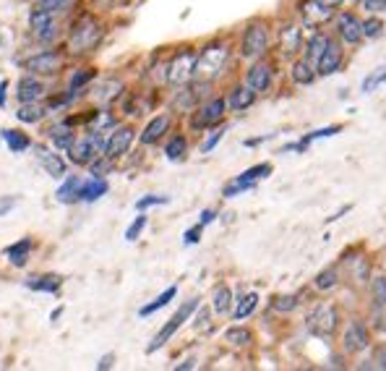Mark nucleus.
<instances>
[{
	"label": "nucleus",
	"instance_id": "obj_1",
	"mask_svg": "<svg viewBox=\"0 0 386 371\" xmlns=\"http://www.w3.org/2000/svg\"><path fill=\"white\" fill-rule=\"evenodd\" d=\"M227 60H230V45L227 42H209L199 53L193 82H214V79H220L224 68H227Z\"/></svg>",
	"mask_w": 386,
	"mask_h": 371
},
{
	"label": "nucleus",
	"instance_id": "obj_2",
	"mask_svg": "<svg viewBox=\"0 0 386 371\" xmlns=\"http://www.w3.org/2000/svg\"><path fill=\"white\" fill-rule=\"evenodd\" d=\"M102 24L94 19V16H81L76 24L70 26V35H68V50L73 55H84V53H92L99 39H102Z\"/></svg>",
	"mask_w": 386,
	"mask_h": 371
},
{
	"label": "nucleus",
	"instance_id": "obj_3",
	"mask_svg": "<svg viewBox=\"0 0 386 371\" xmlns=\"http://www.w3.org/2000/svg\"><path fill=\"white\" fill-rule=\"evenodd\" d=\"M340 312H337V306L334 303H329V301H321V303H316L311 312H308V316H305V330L311 332V335L316 337H331L337 330H340Z\"/></svg>",
	"mask_w": 386,
	"mask_h": 371
},
{
	"label": "nucleus",
	"instance_id": "obj_4",
	"mask_svg": "<svg viewBox=\"0 0 386 371\" xmlns=\"http://www.w3.org/2000/svg\"><path fill=\"white\" fill-rule=\"evenodd\" d=\"M199 306H201L199 298H191V301H186V303H180V309H177V312L173 314L170 319H167V324H164L162 330H160V332L152 337V343L146 345V353H157L160 348L167 345V343L173 340V335H175L177 330H180V327H183V324H186L188 319L193 316V314L199 312Z\"/></svg>",
	"mask_w": 386,
	"mask_h": 371
},
{
	"label": "nucleus",
	"instance_id": "obj_5",
	"mask_svg": "<svg viewBox=\"0 0 386 371\" xmlns=\"http://www.w3.org/2000/svg\"><path fill=\"white\" fill-rule=\"evenodd\" d=\"M269 50V26L267 21H251L243 32V39H240V55L246 60H261L264 53Z\"/></svg>",
	"mask_w": 386,
	"mask_h": 371
},
{
	"label": "nucleus",
	"instance_id": "obj_6",
	"mask_svg": "<svg viewBox=\"0 0 386 371\" xmlns=\"http://www.w3.org/2000/svg\"><path fill=\"white\" fill-rule=\"evenodd\" d=\"M371 345H374L371 324L363 322V319H350L345 327V335H342V353L345 356H360Z\"/></svg>",
	"mask_w": 386,
	"mask_h": 371
},
{
	"label": "nucleus",
	"instance_id": "obj_7",
	"mask_svg": "<svg viewBox=\"0 0 386 371\" xmlns=\"http://www.w3.org/2000/svg\"><path fill=\"white\" fill-rule=\"evenodd\" d=\"M196 60L199 53L196 50H180L175 58L167 63V84L173 86H186L193 82V73H196Z\"/></svg>",
	"mask_w": 386,
	"mask_h": 371
},
{
	"label": "nucleus",
	"instance_id": "obj_8",
	"mask_svg": "<svg viewBox=\"0 0 386 371\" xmlns=\"http://www.w3.org/2000/svg\"><path fill=\"white\" fill-rule=\"evenodd\" d=\"M271 162H261V165H253V168L243 170L240 175H235L227 186L222 189V196L224 199H235V196H240V193L251 191L253 186H256L261 178H267V175H271Z\"/></svg>",
	"mask_w": 386,
	"mask_h": 371
},
{
	"label": "nucleus",
	"instance_id": "obj_9",
	"mask_svg": "<svg viewBox=\"0 0 386 371\" xmlns=\"http://www.w3.org/2000/svg\"><path fill=\"white\" fill-rule=\"evenodd\" d=\"M334 16L337 11L324 0H300V6H298V19L305 29H321L324 24L334 21Z\"/></svg>",
	"mask_w": 386,
	"mask_h": 371
},
{
	"label": "nucleus",
	"instance_id": "obj_10",
	"mask_svg": "<svg viewBox=\"0 0 386 371\" xmlns=\"http://www.w3.org/2000/svg\"><path fill=\"white\" fill-rule=\"evenodd\" d=\"M227 97H209L204 105L199 108V113L191 118V126L193 129H214L224 120V113H227Z\"/></svg>",
	"mask_w": 386,
	"mask_h": 371
},
{
	"label": "nucleus",
	"instance_id": "obj_11",
	"mask_svg": "<svg viewBox=\"0 0 386 371\" xmlns=\"http://www.w3.org/2000/svg\"><path fill=\"white\" fill-rule=\"evenodd\" d=\"M63 63H66L63 53H58V50H42V53H37V55L23 60V71L35 73V76H55V73H60Z\"/></svg>",
	"mask_w": 386,
	"mask_h": 371
},
{
	"label": "nucleus",
	"instance_id": "obj_12",
	"mask_svg": "<svg viewBox=\"0 0 386 371\" xmlns=\"http://www.w3.org/2000/svg\"><path fill=\"white\" fill-rule=\"evenodd\" d=\"M334 35H337V39L340 42H345V45H360L365 37H363V21L355 16V13L350 11H342L334 16Z\"/></svg>",
	"mask_w": 386,
	"mask_h": 371
},
{
	"label": "nucleus",
	"instance_id": "obj_13",
	"mask_svg": "<svg viewBox=\"0 0 386 371\" xmlns=\"http://www.w3.org/2000/svg\"><path fill=\"white\" fill-rule=\"evenodd\" d=\"M271 82H274V68H271L267 60H253L251 68L246 71V84L256 95H264V92L271 89Z\"/></svg>",
	"mask_w": 386,
	"mask_h": 371
},
{
	"label": "nucleus",
	"instance_id": "obj_14",
	"mask_svg": "<svg viewBox=\"0 0 386 371\" xmlns=\"http://www.w3.org/2000/svg\"><path fill=\"white\" fill-rule=\"evenodd\" d=\"M303 24H284L280 26V55L293 58L303 50Z\"/></svg>",
	"mask_w": 386,
	"mask_h": 371
},
{
	"label": "nucleus",
	"instance_id": "obj_15",
	"mask_svg": "<svg viewBox=\"0 0 386 371\" xmlns=\"http://www.w3.org/2000/svg\"><path fill=\"white\" fill-rule=\"evenodd\" d=\"M133 136H136V131H133L131 126H115V129H113V133L107 136L105 155L110 157V160H117V157H123L131 149V144H133Z\"/></svg>",
	"mask_w": 386,
	"mask_h": 371
},
{
	"label": "nucleus",
	"instance_id": "obj_16",
	"mask_svg": "<svg viewBox=\"0 0 386 371\" xmlns=\"http://www.w3.org/2000/svg\"><path fill=\"white\" fill-rule=\"evenodd\" d=\"M345 63V50H342V42L331 39V45L324 50V55L316 60V71L318 76H334V73L342 68Z\"/></svg>",
	"mask_w": 386,
	"mask_h": 371
},
{
	"label": "nucleus",
	"instance_id": "obj_17",
	"mask_svg": "<svg viewBox=\"0 0 386 371\" xmlns=\"http://www.w3.org/2000/svg\"><path fill=\"white\" fill-rule=\"evenodd\" d=\"M29 26H32V35L39 39V42H50L55 37V21H52V13L37 8L32 16H29Z\"/></svg>",
	"mask_w": 386,
	"mask_h": 371
},
{
	"label": "nucleus",
	"instance_id": "obj_18",
	"mask_svg": "<svg viewBox=\"0 0 386 371\" xmlns=\"http://www.w3.org/2000/svg\"><path fill=\"white\" fill-rule=\"evenodd\" d=\"M290 79H293V84H298V86L313 84L318 79L316 63L311 58H295L293 66H290Z\"/></svg>",
	"mask_w": 386,
	"mask_h": 371
},
{
	"label": "nucleus",
	"instance_id": "obj_19",
	"mask_svg": "<svg viewBox=\"0 0 386 371\" xmlns=\"http://www.w3.org/2000/svg\"><path fill=\"white\" fill-rule=\"evenodd\" d=\"M94 157H99V152H97V146H94L89 133L81 136V139H76L73 146L68 149V160L73 162V165H89Z\"/></svg>",
	"mask_w": 386,
	"mask_h": 371
},
{
	"label": "nucleus",
	"instance_id": "obj_20",
	"mask_svg": "<svg viewBox=\"0 0 386 371\" xmlns=\"http://www.w3.org/2000/svg\"><path fill=\"white\" fill-rule=\"evenodd\" d=\"M253 102H256V92L248 84H235L227 95V108L233 113H246L248 108H253Z\"/></svg>",
	"mask_w": 386,
	"mask_h": 371
},
{
	"label": "nucleus",
	"instance_id": "obj_21",
	"mask_svg": "<svg viewBox=\"0 0 386 371\" xmlns=\"http://www.w3.org/2000/svg\"><path fill=\"white\" fill-rule=\"evenodd\" d=\"M37 160H39V165H42V170H45L50 178H58V180L66 178V170H68V165H66L63 155L52 152V149H39Z\"/></svg>",
	"mask_w": 386,
	"mask_h": 371
},
{
	"label": "nucleus",
	"instance_id": "obj_22",
	"mask_svg": "<svg viewBox=\"0 0 386 371\" xmlns=\"http://www.w3.org/2000/svg\"><path fill=\"white\" fill-rule=\"evenodd\" d=\"M170 123H173L170 115H157V118H152L149 123H146V129L141 131L139 142L144 144V146H152V144H157L164 133L170 131Z\"/></svg>",
	"mask_w": 386,
	"mask_h": 371
},
{
	"label": "nucleus",
	"instance_id": "obj_23",
	"mask_svg": "<svg viewBox=\"0 0 386 371\" xmlns=\"http://www.w3.org/2000/svg\"><path fill=\"white\" fill-rule=\"evenodd\" d=\"M331 45V35H327L324 29H313L311 35L305 37V58H311L313 63H316L321 55H324V50Z\"/></svg>",
	"mask_w": 386,
	"mask_h": 371
},
{
	"label": "nucleus",
	"instance_id": "obj_24",
	"mask_svg": "<svg viewBox=\"0 0 386 371\" xmlns=\"http://www.w3.org/2000/svg\"><path fill=\"white\" fill-rule=\"evenodd\" d=\"M16 97H19V102H39L45 97V84L39 79H35V73H29L19 82Z\"/></svg>",
	"mask_w": 386,
	"mask_h": 371
},
{
	"label": "nucleus",
	"instance_id": "obj_25",
	"mask_svg": "<svg viewBox=\"0 0 386 371\" xmlns=\"http://www.w3.org/2000/svg\"><path fill=\"white\" fill-rule=\"evenodd\" d=\"M32 249H35V240L32 238H21L11 243L8 249H6V259L11 267H26L29 262V256H32Z\"/></svg>",
	"mask_w": 386,
	"mask_h": 371
},
{
	"label": "nucleus",
	"instance_id": "obj_26",
	"mask_svg": "<svg viewBox=\"0 0 386 371\" xmlns=\"http://www.w3.org/2000/svg\"><path fill=\"white\" fill-rule=\"evenodd\" d=\"M107 191H110V183L105 180V175H92L81 183V202H99Z\"/></svg>",
	"mask_w": 386,
	"mask_h": 371
},
{
	"label": "nucleus",
	"instance_id": "obj_27",
	"mask_svg": "<svg viewBox=\"0 0 386 371\" xmlns=\"http://www.w3.org/2000/svg\"><path fill=\"white\" fill-rule=\"evenodd\" d=\"M81 183H84V178H79V175H66V178H63V183H60V189L55 191L58 202L60 204L81 202Z\"/></svg>",
	"mask_w": 386,
	"mask_h": 371
},
{
	"label": "nucleus",
	"instance_id": "obj_28",
	"mask_svg": "<svg viewBox=\"0 0 386 371\" xmlns=\"http://www.w3.org/2000/svg\"><path fill=\"white\" fill-rule=\"evenodd\" d=\"M63 285V277L55 272H47V275H32L26 280V287L35 290V293H58Z\"/></svg>",
	"mask_w": 386,
	"mask_h": 371
},
{
	"label": "nucleus",
	"instance_id": "obj_29",
	"mask_svg": "<svg viewBox=\"0 0 386 371\" xmlns=\"http://www.w3.org/2000/svg\"><path fill=\"white\" fill-rule=\"evenodd\" d=\"M233 290L227 285H217L214 287V293H211V312L217 314V316H224V314H230L233 309Z\"/></svg>",
	"mask_w": 386,
	"mask_h": 371
},
{
	"label": "nucleus",
	"instance_id": "obj_30",
	"mask_svg": "<svg viewBox=\"0 0 386 371\" xmlns=\"http://www.w3.org/2000/svg\"><path fill=\"white\" fill-rule=\"evenodd\" d=\"M47 136H50V142L55 144V149H63V152H68L70 146H73V142H76V133H73V129H70L68 123L52 126L47 131Z\"/></svg>",
	"mask_w": 386,
	"mask_h": 371
},
{
	"label": "nucleus",
	"instance_id": "obj_31",
	"mask_svg": "<svg viewBox=\"0 0 386 371\" xmlns=\"http://www.w3.org/2000/svg\"><path fill=\"white\" fill-rule=\"evenodd\" d=\"M340 283H342L340 267H337V264H331V267H327V269H321V272H318L316 280H313V287L321 290V293H329V290H334Z\"/></svg>",
	"mask_w": 386,
	"mask_h": 371
},
{
	"label": "nucleus",
	"instance_id": "obj_32",
	"mask_svg": "<svg viewBox=\"0 0 386 371\" xmlns=\"http://www.w3.org/2000/svg\"><path fill=\"white\" fill-rule=\"evenodd\" d=\"M256 306H258V293H246V296H238V301H235L233 319H235V322H243V319H248L251 314L256 312Z\"/></svg>",
	"mask_w": 386,
	"mask_h": 371
},
{
	"label": "nucleus",
	"instance_id": "obj_33",
	"mask_svg": "<svg viewBox=\"0 0 386 371\" xmlns=\"http://www.w3.org/2000/svg\"><path fill=\"white\" fill-rule=\"evenodd\" d=\"M0 136H3V142L8 144V149H11L13 155H21V152H26V149L32 146V139H29L26 133L13 131V129H3Z\"/></svg>",
	"mask_w": 386,
	"mask_h": 371
},
{
	"label": "nucleus",
	"instance_id": "obj_34",
	"mask_svg": "<svg viewBox=\"0 0 386 371\" xmlns=\"http://www.w3.org/2000/svg\"><path fill=\"white\" fill-rule=\"evenodd\" d=\"M175 296H177V285H170L167 290H162V293H160V296H157V298H154L152 303L141 306V309H139V316H152V314H157L160 309H164V306H167L170 301L175 298Z\"/></svg>",
	"mask_w": 386,
	"mask_h": 371
},
{
	"label": "nucleus",
	"instance_id": "obj_35",
	"mask_svg": "<svg viewBox=\"0 0 386 371\" xmlns=\"http://www.w3.org/2000/svg\"><path fill=\"white\" fill-rule=\"evenodd\" d=\"M350 280H355L360 287L371 285V264H368L365 256L350 259Z\"/></svg>",
	"mask_w": 386,
	"mask_h": 371
},
{
	"label": "nucleus",
	"instance_id": "obj_36",
	"mask_svg": "<svg viewBox=\"0 0 386 371\" xmlns=\"http://www.w3.org/2000/svg\"><path fill=\"white\" fill-rule=\"evenodd\" d=\"M47 115V108L39 102H21V108L16 113L19 123H39Z\"/></svg>",
	"mask_w": 386,
	"mask_h": 371
},
{
	"label": "nucleus",
	"instance_id": "obj_37",
	"mask_svg": "<svg viewBox=\"0 0 386 371\" xmlns=\"http://www.w3.org/2000/svg\"><path fill=\"white\" fill-rule=\"evenodd\" d=\"M224 340L230 343L233 348H246L253 343V332L248 330V327H243V324L238 322L235 327H230L227 332H224Z\"/></svg>",
	"mask_w": 386,
	"mask_h": 371
},
{
	"label": "nucleus",
	"instance_id": "obj_38",
	"mask_svg": "<svg viewBox=\"0 0 386 371\" xmlns=\"http://www.w3.org/2000/svg\"><path fill=\"white\" fill-rule=\"evenodd\" d=\"M186 155H188V139L183 133H175V136L167 142V146H164V157H167L170 162H180Z\"/></svg>",
	"mask_w": 386,
	"mask_h": 371
},
{
	"label": "nucleus",
	"instance_id": "obj_39",
	"mask_svg": "<svg viewBox=\"0 0 386 371\" xmlns=\"http://www.w3.org/2000/svg\"><path fill=\"white\" fill-rule=\"evenodd\" d=\"M94 76H97V73H94V68H76V71L70 73V79H68V95L76 97L84 89V86L92 82Z\"/></svg>",
	"mask_w": 386,
	"mask_h": 371
},
{
	"label": "nucleus",
	"instance_id": "obj_40",
	"mask_svg": "<svg viewBox=\"0 0 386 371\" xmlns=\"http://www.w3.org/2000/svg\"><path fill=\"white\" fill-rule=\"evenodd\" d=\"M371 301L378 309H386V275L371 277Z\"/></svg>",
	"mask_w": 386,
	"mask_h": 371
},
{
	"label": "nucleus",
	"instance_id": "obj_41",
	"mask_svg": "<svg viewBox=\"0 0 386 371\" xmlns=\"http://www.w3.org/2000/svg\"><path fill=\"white\" fill-rule=\"evenodd\" d=\"M298 306H300V296L298 293H284V296H277V298L271 301V309L280 314H290Z\"/></svg>",
	"mask_w": 386,
	"mask_h": 371
},
{
	"label": "nucleus",
	"instance_id": "obj_42",
	"mask_svg": "<svg viewBox=\"0 0 386 371\" xmlns=\"http://www.w3.org/2000/svg\"><path fill=\"white\" fill-rule=\"evenodd\" d=\"M386 84V66L384 68H376L374 73H368L363 79V92L365 95H371V92H376L378 86H384Z\"/></svg>",
	"mask_w": 386,
	"mask_h": 371
},
{
	"label": "nucleus",
	"instance_id": "obj_43",
	"mask_svg": "<svg viewBox=\"0 0 386 371\" xmlns=\"http://www.w3.org/2000/svg\"><path fill=\"white\" fill-rule=\"evenodd\" d=\"M73 3L76 0H37V8H42L47 13H63L73 8Z\"/></svg>",
	"mask_w": 386,
	"mask_h": 371
},
{
	"label": "nucleus",
	"instance_id": "obj_44",
	"mask_svg": "<svg viewBox=\"0 0 386 371\" xmlns=\"http://www.w3.org/2000/svg\"><path fill=\"white\" fill-rule=\"evenodd\" d=\"M164 204H170V196L149 193V196H141L139 202H136V209H139V212H146V209H152V207H164Z\"/></svg>",
	"mask_w": 386,
	"mask_h": 371
},
{
	"label": "nucleus",
	"instance_id": "obj_45",
	"mask_svg": "<svg viewBox=\"0 0 386 371\" xmlns=\"http://www.w3.org/2000/svg\"><path fill=\"white\" fill-rule=\"evenodd\" d=\"M384 21L381 19H376V16H368V19H363V37L365 39H376V37L384 35Z\"/></svg>",
	"mask_w": 386,
	"mask_h": 371
},
{
	"label": "nucleus",
	"instance_id": "obj_46",
	"mask_svg": "<svg viewBox=\"0 0 386 371\" xmlns=\"http://www.w3.org/2000/svg\"><path fill=\"white\" fill-rule=\"evenodd\" d=\"M120 89H123V84H120V82H115V79H110V82H105V84L97 89V99L110 102V99H115V97L120 95Z\"/></svg>",
	"mask_w": 386,
	"mask_h": 371
},
{
	"label": "nucleus",
	"instance_id": "obj_47",
	"mask_svg": "<svg viewBox=\"0 0 386 371\" xmlns=\"http://www.w3.org/2000/svg\"><path fill=\"white\" fill-rule=\"evenodd\" d=\"M113 162H115V160H110L107 155H99L89 162V170H92V175H107L110 168H113Z\"/></svg>",
	"mask_w": 386,
	"mask_h": 371
},
{
	"label": "nucleus",
	"instance_id": "obj_48",
	"mask_svg": "<svg viewBox=\"0 0 386 371\" xmlns=\"http://www.w3.org/2000/svg\"><path fill=\"white\" fill-rule=\"evenodd\" d=\"M107 129H115V118L110 113H94L92 131H107Z\"/></svg>",
	"mask_w": 386,
	"mask_h": 371
},
{
	"label": "nucleus",
	"instance_id": "obj_49",
	"mask_svg": "<svg viewBox=\"0 0 386 371\" xmlns=\"http://www.w3.org/2000/svg\"><path fill=\"white\" fill-rule=\"evenodd\" d=\"M144 228H146V215L141 212V215L136 217V220H133V222L128 225V230H126V240H128V243H133V240H139V236L144 233Z\"/></svg>",
	"mask_w": 386,
	"mask_h": 371
},
{
	"label": "nucleus",
	"instance_id": "obj_50",
	"mask_svg": "<svg viewBox=\"0 0 386 371\" xmlns=\"http://www.w3.org/2000/svg\"><path fill=\"white\" fill-rule=\"evenodd\" d=\"M224 131H227V126H220V129H214V131L209 133V139L201 144V152H204V155H209L211 149H214V146H217V144L224 139Z\"/></svg>",
	"mask_w": 386,
	"mask_h": 371
},
{
	"label": "nucleus",
	"instance_id": "obj_51",
	"mask_svg": "<svg viewBox=\"0 0 386 371\" xmlns=\"http://www.w3.org/2000/svg\"><path fill=\"white\" fill-rule=\"evenodd\" d=\"M204 228H206V225H201V222H196L193 228H188L186 236H183V243H186V246H196V243L201 240V233H204Z\"/></svg>",
	"mask_w": 386,
	"mask_h": 371
},
{
	"label": "nucleus",
	"instance_id": "obj_52",
	"mask_svg": "<svg viewBox=\"0 0 386 371\" xmlns=\"http://www.w3.org/2000/svg\"><path fill=\"white\" fill-rule=\"evenodd\" d=\"M209 319H211L209 309L199 306V314H196V319H193V327H196V330H209Z\"/></svg>",
	"mask_w": 386,
	"mask_h": 371
},
{
	"label": "nucleus",
	"instance_id": "obj_53",
	"mask_svg": "<svg viewBox=\"0 0 386 371\" xmlns=\"http://www.w3.org/2000/svg\"><path fill=\"white\" fill-rule=\"evenodd\" d=\"M16 204H19V196H0V217H6L8 212H13Z\"/></svg>",
	"mask_w": 386,
	"mask_h": 371
},
{
	"label": "nucleus",
	"instance_id": "obj_54",
	"mask_svg": "<svg viewBox=\"0 0 386 371\" xmlns=\"http://www.w3.org/2000/svg\"><path fill=\"white\" fill-rule=\"evenodd\" d=\"M371 363H374V369L386 371V345H376V356L371 359Z\"/></svg>",
	"mask_w": 386,
	"mask_h": 371
},
{
	"label": "nucleus",
	"instance_id": "obj_55",
	"mask_svg": "<svg viewBox=\"0 0 386 371\" xmlns=\"http://www.w3.org/2000/svg\"><path fill=\"white\" fill-rule=\"evenodd\" d=\"M113 363H115V356H113V353H107V356H102V359H99V363H97V369H99V371L113 369Z\"/></svg>",
	"mask_w": 386,
	"mask_h": 371
},
{
	"label": "nucleus",
	"instance_id": "obj_56",
	"mask_svg": "<svg viewBox=\"0 0 386 371\" xmlns=\"http://www.w3.org/2000/svg\"><path fill=\"white\" fill-rule=\"evenodd\" d=\"M214 217H217V212H214V209H204V212H201V217H199V222H201V225H209V222H214Z\"/></svg>",
	"mask_w": 386,
	"mask_h": 371
},
{
	"label": "nucleus",
	"instance_id": "obj_57",
	"mask_svg": "<svg viewBox=\"0 0 386 371\" xmlns=\"http://www.w3.org/2000/svg\"><path fill=\"white\" fill-rule=\"evenodd\" d=\"M6 92H8V79H0V110L6 108Z\"/></svg>",
	"mask_w": 386,
	"mask_h": 371
},
{
	"label": "nucleus",
	"instance_id": "obj_58",
	"mask_svg": "<svg viewBox=\"0 0 386 371\" xmlns=\"http://www.w3.org/2000/svg\"><path fill=\"white\" fill-rule=\"evenodd\" d=\"M193 366H196V359H188V361H183V363H177L175 371H186V369H193Z\"/></svg>",
	"mask_w": 386,
	"mask_h": 371
},
{
	"label": "nucleus",
	"instance_id": "obj_59",
	"mask_svg": "<svg viewBox=\"0 0 386 371\" xmlns=\"http://www.w3.org/2000/svg\"><path fill=\"white\" fill-rule=\"evenodd\" d=\"M324 3H327V6H331V8L337 11V8H342V6L347 3V0H324Z\"/></svg>",
	"mask_w": 386,
	"mask_h": 371
},
{
	"label": "nucleus",
	"instance_id": "obj_60",
	"mask_svg": "<svg viewBox=\"0 0 386 371\" xmlns=\"http://www.w3.org/2000/svg\"><path fill=\"white\" fill-rule=\"evenodd\" d=\"M60 314H63V309H60V306H58V309H55V312H52V314H50V319H52V322H55V319H58V316H60Z\"/></svg>",
	"mask_w": 386,
	"mask_h": 371
},
{
	"label": "nucleus",
	"instance_id": "obj_61",
	"mask_svg": "<svg viewBox=\"0 0 386 371\" xmlns=\"http://www.w3.org/2000/svg\"><path fill=\"white\" fill-rule=\"evenodd\" d=\"M0 45H3V37H0Z\"/></svg>",
	"mask_w": 386,
	"mask_h": 371
},
{
	"label": "nucleus",
	"instance_id": "obj_62",
	"mask_svg": "<svg viewBox=\"0 0 386 371\" xmlns=\"http://www.w3.org/2000/svg\"><path fill=\"white\" fill-rule=\"evenodd\" d=\"M360 3H365V0H360Z\"/></svg>",
	"mask_w": 386,
	"mask_h": 371
},
{
	"label": "nucleus",
	"instance_id": "obj_63",
	"mask_svg": "<svg viewBox=\"0 0 386 371\" xmlns=\"http://www.w3.org/2000/svg\"><path fill=\"white\" fill-rule=\"evenodd\" d=\"M384 13H386V8H384Z\"/></svg>",
	"mask_w": 386,
	"mask_h": 371
}]
</instances>
